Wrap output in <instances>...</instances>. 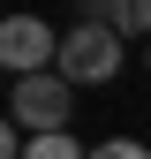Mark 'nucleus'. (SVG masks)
<instances>
[{
    "label": "nucleus",
    "instance_id": "4",
    "mask_svg": "<svg viewBox=\"0 0 151 159\" xmlns=\"http://www.w3.org/2000/svg\"><path fill=\"white\" fill-rule=\"evenodd\" d=\"M106 23H113V30H144V38H151V0H113Z\"/></svg>",
    "mask_w": 151,
    "mask_h": 159
},
{
    "label": "nucleus",
    "instance_id": "1",
    "mask_svg": "<svg viewBox=\"0 0 151 159\" xmlns=\"http://www.w3.org/2000/svg\"><path fill=\"white\" fill-rule=\"evenodd\" d=\"M68 114H76V84H68L61 68L23 76V84L8 91V121L23 129V136H61V129H68Z\"/></svg>",
    "mask_w": 151,
    "mask_h": 159
},
{
    "label": "nucleus",
    "instance_id": "2",
    "mask_svg": "<svg viewBox=\"0 0 151 159\" xmlns=\"http://www.w3.org/2000/svg\"><path fill=\"white\" fill-rule=\"evenodd\" d=\"M61 76L68 84H113L121 76V30L113 23H68L61 30Z\"/></svg>",
    "mask_w": 151,
    "mask_h": 159
},
{
    "label": "nucleus",
    "instance_id": "3",
    "mask_svg": "<svg viewBox=\"0 0 151 159\" xmlns=\"http://www.w3.org/2000/svg\"><path fill=\"white\" fill-rule=\"evenodd\" d=\"M0 68H8L15 84L61 68V30H45V15H8V23H0Z\"/></svg>",
    "mask_w": 151,
    "mask_h": 159
},
{
    "label": "nucleus",
    "instance_id": "5",
    "mask_svg": "<svg viewBox=\"0 0 151 159\" xmlns=\"http://www.w3.org/2000/svg\"><path fill=\"white\" fill-rule=\"evenodd\" d=\"M23 159H91V152L61 129V136H30V152H23Z\"/></svg>",
    "mask_w": 151,
    "mask_h": 159
},
{
    "label": "nucleus",
    "instance_id": "6",
    "mask_svg": "<svg viewBox=\"0 0 151 159\" xmlns=\"http://www.w3.org/2000/svg\"><path fill=\"white\" fill-rule=\"evenodd\" d=\"M91 159H151L136 136H106V144H91Z\"/></svg>",
    "mask_w": 151,
    "mask_h": 159
},
{
    "label": "nucleus",
    "instance_id": "7",
    "mask_svg": "<svg viewBox=\"0 0 151 159\" xmlns=\"http://www.w3.org/2000/svg\"><path fill=\"white\" fill-rule=\"evenodd\" d=\"M144 61H151V53H144Z\"/></svg>",
    "mask_w": 151,
    "mask_h": 159
}]
</instances>
